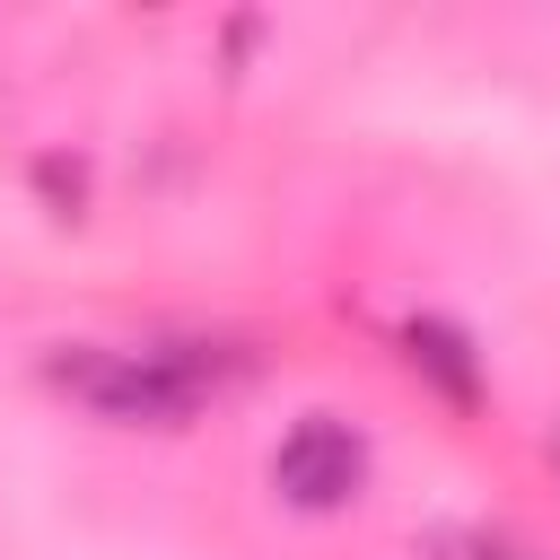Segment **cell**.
<instances>
[{
	"mask_svg": "<svg viewBox=\"0 0 560 560\" xmlns=\"http://www.w3.org/2000/svg\"><path fill=\"white\" fill-rule=\"evenodd\" d=\"M52 385H70L88 411L105 420H149V429H175L192 420V402L210 394V368L184 359V350H70L52 359Z\"/></svg>",
	"mask_w": 560,
	"mask_h": 560,
	"instance_id": "cell-1",
	"label": "cell"
},
{
	"mask_svg": "<svg viewBox=\"0 0 560 560\" xmlns=\"http://www.w3.org/2000/svg\"><path fill=\"white\" fill-rule=\"evenodd\" d=\"M359 481H368V446H359V429H350V420H332V411L298 420V429L271 446V490H280L289 508H306V516L350 508V499H359Z\"/></svg>",
	"mask_w": 560,
	"mask_h": 560,
	"instance_id": "cell-2",
	"label": "cell"
},
{
	"mask_svg": "<svg viewBox=\"0 0 560 560\" xmlns=\"http://www.w3.org/2000/svg\"><path fill=\"white\" fill-rule=\"evenodd\" d=\"M402 350H411V368H420V376H438V394H446V402H481V368H472V341H464L455 324L411 315V324H402Z\"/></svg>",
	"mask_w": 560,
	"mask_h": 560,
	"instance_id": "cell-3",
	"label": "cell"
},
{
	"mask_svg": "<svg viewBox=\"0 0 560 560\" xmlns=\"http://www.w3.org/2000/svg\"><path fill=\"white\" fill-rule=\"evenodd\" d=\"M455 551H464V560H525V551H516V542H490V534H464V542H455Z\"/></svg>",
	"mask_w": 560,
	"mask_h": 560,
	"instance_id": "cell-4",
	"label": "cell"
}]
</instances>
